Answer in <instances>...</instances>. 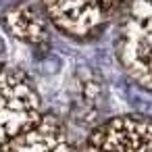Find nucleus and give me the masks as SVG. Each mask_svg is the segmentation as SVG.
Wrapping results in <instances>:
<instances>
[{"label": "nucleus", "instance_id": "20e7f679", "mask_svg": "<svg viewBox=\"0 0 152 152\" xmlns=\"http://www.w3.org/2000/svg\"><path fill=\"white\" fill-rule=\"evenodd\" d=\"M77 152H152V117L108 119L88 135Z\"/></svg>", "mask_w": 152, "mask_h": 152}, {"label": "nucleus", "instance_id": "39448f33", "mask_svg": "<svg viewBox=\"0 0 152 152\" xmlns=\"http://www.w3.org/2000/svg\"><path fill=\"white\" fill-rule=\"evenodd\" d=\"M4 27L11 36L17 40L29 44V46H44L48 44V27L44 17L38 13L36 7H31L27 0L15 2L4 13Z\"/></svg>", "mask_w": 152, "mask_h": 152}, {"label": "nucleus", "instance_id": "f03ea898", "mask_svg": "<svg viewBox=\"0 0 152 152\" xmlns=\"http://www.w3.org/2000/svg\"><path fill=\"white\" fill-rule=\"evenodd\" d=\"M131 4L133 0H42L50 23L79 42L100 38L110 25L123 21Z\"/></svg>", "mask_w": 152, "mask_h": 152}, {"label": "nucleus", "instance_id": "7ed1b4c3", "mask_svg": "<svg viewBox=\"0 0 152 152\" xmlns=\"http://www.w3.org/2000/svg\"><path fill=\"white\" fill-rule=\"evenodd\" d=\"M125 73L152 94V0H133L115 40Z\"/></svg>", "mask_w": 152, "mask_h": 152}, {"label": "nucleus", "instance_id": "f257e3e1", "mask_svg": "<svg viewBox=\"0 0 152 152\" xmlns=\"http://www.w3.org/2000/svg\"><path fill=\"white\" fill-rule=\"evenodd\" d=\"M2 152H77L61 121L42 110L29 77L11 65L2 71Z\"/></svg>", "mask_w": 152, "mask_h": 152}]
</instances>
